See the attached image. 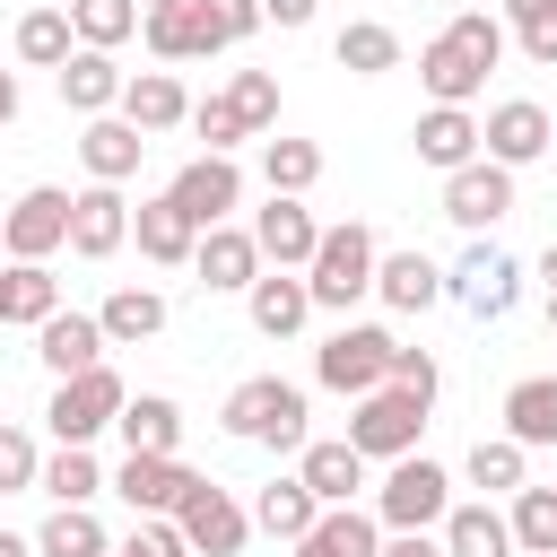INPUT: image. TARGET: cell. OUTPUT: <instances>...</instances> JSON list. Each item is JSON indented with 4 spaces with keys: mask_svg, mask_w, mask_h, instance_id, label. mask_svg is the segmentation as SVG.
Wrapping results in <instances>:
<instances>
[{
    "mask_svg": "<svg viewBox=\"0 0 557 557\" xmlns=\"http://www.w3.org/2000/svg\"><path fill=\"white\" fill-rule=\"evenodd\" d=\"M444 513H453V470L444 461H426V453L383 461V479H374V522L383 531H435Z\"/></svg>",
    "mask_w": 557,
    "mask_h": 557,
    "instance_id": "277c9868",
    "label": "cell"
},
{
    "mask_svg": "<svg viewBox=\"0 0 557 557\" xmlns=\"http://www.w3.org/2000/svg\"><path fill=\"white\" fill-rule=\"evenodd\" d=\"M374 548H383V522L366 505H322L313 531L296 540V557H374Z\"/></svg>",
    "mask_w": 557,
    "mask_h": 557,
    "instance_id": "f546056e",
    "label": "cell"
},
{
    "mask_svg": "<svg viewBox=\"0 0 557 557\" xmlns=\"http://www.w3.org/2000/svg\"><path fill=\"white\" fill-rule=\"evenodd\" d=\"M122 78H131V70H122L113 52H87V44H78V52H70V61L52 70V87H61V104H70L78 122L113 113V104H122Z\"/></svg>",
    "mask_w": 557,
    "mask_h": 557,
    "instance_id": "7402d4cb",
    "label": "cell"
},
{
    "mask_svg": "<svg viewBox=\"0 0 557 557\" xmlns=\"http://www.w3.org/2000/svg\"><path fill=\"white\" fill-rule=\"evenodd\" d=\"M548 139H557V113H548V104H531V96H505V104H487V122H479V157H487V165H505V174L540 165V157H548Z\"/></svg>",
    "mask_w": 557,
    "mask_h": 557,
    "instance_id": "30bf717a",
    "label": "cell"
},
{
    "mask_svg": "<svg viewBox=\"0 0 557 557\" xmlns=\"http://www.w3.org/2000/svg\"><path fill=\"white\" fill-rule=\"evenodd\" d=\"M70 52H78L70 9H26V17H17V61H26V70H61Z\"/></svg>",
    "mask_w": 557,
    "mask_h": 557,
    "instance_id": "b9f144b4",
    "label": "cell"
},
{
    "mask_svg": "<svg viewBox=\"0 0 557 557\" xmlns=\"http://www.w3.org/2000/svg\"><path fill=\"white\" fill-rule=\"evenodd\" d=\"M261 183H270V191H287V200H305V191L322 183V148H313V139L270 131V139H261Z\"/></svg>",
    "mask_w": 557,
    "mask_h": 557,
    "instance_id": "f35d334b",
    "label": "cell"
},
{
    "mask_svg": "<svg viewBox=\"0 0 557 557\" xmlns=\"http://www.w3.org/2000/svg\"><path fill=\"white\" fill-rule=\"evenodd\" d=\"M0 252H9V261H52V252H70V191H61V183H26V191L0 209Z\"/></svg>",
    "mask_w": 557,
    "mask_h": 557,
    "instance_id": "9c48e42d",
    "label": "cell"
},
{
    "mask_svg": "<svg viewBox=\"0 0 557 557\" xmlns=\"http://www.w3.org/2000/svg\"><path fill=\"white\" fill-rule=\"evenodd\" d=\"M139 9H165V0H139Z\"/></svg>",
    "mask_w": 557,
    "mask_h": 557,
    "instance_id": "6f0895ef",
    "label": "cell"
},
{
    "mask_svg": "<svg viewBox=\"0 0 557 557\" xmlns=\"http://www.w3.org/2000/svg\"><path fill=\"white\" fill-rule=\"evenodd\" d=\"M548 148H557V139H548Z\"/></svg>",
    "mask_w": 557,
    "mask_h": 557,
    "instance_id": "91938a15",
    "label": "cell"
},
{
    "mask_svg": "<svg viewBox=\"0 0 557 557\" xmlns=\"http://www.w3.org/2000/svg\"><path fill=\"white\" fill-rule=\"evenodd\" d=\"M392 383H400V392H418V400H435V357L400 339V348H392Z\"/></svg>",
    "mask_w": 557,
    "mask_h": 557,
    "instance_id": "681fc988",
    "label": "cell"
},
{
    "mask_svg": "<svg viewBox=\"0 0 557 557\" xmlns=\"http://www.w3.org/2000/svg\"><path fill=\"white\" fill-rule=\"evenodd\" d=\"M496 61H505V17H487V9H453L444 35L418 52V87H426V104H470V96L487 87Z\"/></svg>",
    "mask_w": 557,
    "mask_h": 557,
    "instance_id": "6da1fadb",
    "label": "cell"
},
{
    "mask_svg": "<svg viewBox=\"0 0 557 557\" xmlns=\"http://www.w3.org/2000/svg\"><path fill=\"white\" fill-rule=\"evenodd\" d=\"M444 296H453L470 322H505V313L522 305V261H513L505 244L470 235V244H461V261L444 270Z\"/></svg>",
    "mask_w": 557,
    "mask_h": 557,
    "instance_id": "8992f818",
    "label": "cell"
},
{
    "mask_svg": "<svg viewBox=\"0 0 557 557\" xmlns=\"http://www.w3.org/2000/svg\"><path fill=\"white\" fill-rule=\"evenodd\" d=\"M122 244H131V200H122V183L70 191V252H78V261H113Z\"/></svg>",
    "mask_w": 557,
    "mask_h": 557,
    "instance_id": "9a60e30c",
    "label": "cell"
},
{
    "mask_svg": "<svg viewBox=\"0 0 557 557\" xmlns=\"http://www.w3.org/2000/svg\"><path fill=\"white\" fill-rule=\"evenodd\" d=\"M513 557H557V487H513Z\"/></svg>",
    "mask_w": 557,
    "mask_h": 557,
    "instance_id": "60d3db41",
    "label": "cell"
},
{
    "mask_svg": "<svg viewBox=\"0 0 557 557\" xmlns=\"http://www.w3.org/2000/svg\"><path fill=\"white\" fill-rule=\"evenodd\" d=\"M374 557H444V540H435V531H383Z\"/></svg>",
    "mask_w": 557,
    "mask_h": 557,
    "instance_id": "f907efd6",
    "label": "cell"
},
{
    "mask_svg": "<svg viewBox=\"0 0 557 557\" xmlns=\"http://www.w3.org/2000/svg\"><path fill=\"white\" fill-rule=\"evenodd\" d=\"M548 331H557V296H548Z\"/></svg>",
    "mask_w": 557,
    "mask_h": 557,
    "instance_id": "9f6ffc18",
    "label": "cell"
},
{
    "mask_svg": "<svg viewBox=\"0 0 557 557\" xmlns=\"http://www.w3.org/2000/svg\"><path fill=\"white\" fill-rule=\"evenodd\" d=\"M191 131L209 139V157H235V139H252V122H244L226 96H200V104H191Z\"/></svg>",
    "mask_w": 557,
    "mask_h": 557,
    "instance_id": "f6af8a7d",
    "label": "cell"
},
{
    "mask_svg": "<svg viewBox=\"0 0 557 557\" xmlns=\"http://www.w3.org/2000/svg\"><path fill=\"white\" fill-rule=\"evenodd\" d=\"M113 435H122V453H183V400L174 392H131Z\"/></svg>",
    "mask_w": 557,
    "mask_h": 557,
    "instance_id": "83f0119b",
    "label": "cell"
},
{
    "mask_svg": "<svg viewBox=\"0 0 557 557\" xmlns=\"http://www.w3.org/2000/svg\"><path fill=\"white\" fill-rule=\"evenodd\" d=\"M61 313V278L44 261H0V331H35Z\"/></svg>",
    "mask_w": 557,
    "mask_h": 557,
    "instance_id": "f1b7e54d",
    "label": "cell"
},
{
    "mask_svg": "<svg viewBox=\"0 0 557 557\" xmlns=\"http://www.w3.org/2000/svg\"><path fill=\"white\" fill-rule=\"evenodd\" d=\"M165 200L209 235V226H235V209H244V165L235 157H191V165H174V183H165Z\"/></svg>",
    "mask_w": 557,
    "mask_h": 557,
    "instance_id": "8fae6325",
    "label": "cell"
},
{
    "mask_svg": "<svg viewBox=\"0 0 557 557\" xmlns=\"http://www.w3.org/2000/svg\"><path fill=\"white\" fill-rule=\"evenodd\" d=\"M331 61H339L348 78H383V70H400V35H392L383 17H348V26L331 35Z\"/></svg>",
    "mask_w": 557,
    "mask_h": 557,
    "instance_id": "e575fe53",
    "label": "cell"
},
{
    "mask_svg": "<svg viewBox=\"0 0 557 557\" xmlns=\"http://www.w3.org/2000/svg\"><path fill=\"white\" fill-rule=\"evenodd\" d=\"M374 261H383V244H374L366 218L322 226V244H313V261H305V296H313V313H348L357 296H374Z\"/></svg>",
    "mask_w": 557,
    "mask_h": 557,
    "instance_id": "3957f363",
    "label": "cell"
},
{
    "mask_svg": "<svg viewBox=\"0 0 557 557\" xmlns=\"http://www.w3.org/2000/svg\"><path fill=\"white\" fill-rule=\"evenodd\" d=\"M96 331H104V348H139V339L165 331V296H157V287H113V296L96 305Z\"/></svg>",
    "mask_w": 557,
    "mask_h": 557,
    "instance_id": "d6a6232c",
    "label": "cell"
},
{
    "mask_svg": "<svg viewBox=\"0 0 557 557\" xmlns=\"http://www.w3.org/2000/svg\"><path fill=\"white\" fill-rule=\"evenodd\" d=\"M226 104H235V113L252 122V139H270V122H278V78H270V70H235Z\"/></svg>",
    "mask_w": 557,
    "mask_h": 557,
    "instance_id": "ee69618b",
    "label": "cell"
},
{
    "mask_svg": "<svg viewBox=\"0 0 557 557\" xmlns=\"http://www.w3.org/2000/svg\"><path fill=\"white\" fill-rule=\"evenodd\" d=\"M505 35H513L540 70H557V0H505Z\"/></svg>",
    "mask_w": 557,
    "mask_h": 557,
    "instance_id": "7bdbcfd3",
    "label": "cell"
},
{
    "mask_svg": "<svg viewBox=\"0 0 557 557\" xmlns=\"http://www.w3.org/2000/svg\"><path fill=\"white\" fill-rule=\"evenodd\" d=\"M322 0H261V26H313Z\"/></svg>",
    "mask_w": 557,
    "mask_h": 557,
    "instance_id": "816d5d0a",
    "label": "cell"
},
{
    "mask_svg": "<svg viewBox=\"0 0 557 557\" xmlns=\"http://www.w3.org/2000/svg\"><path fill=\"white\" fill-rule=\"evenodd\" d=\"M505 435H513L522 453L557 444V374H522V383H505Z\"/></svg>",
    "mask_w": 557,
    "mask_h": 557,
    "instance_id": "4dcf8cb0",
    "label": "cell"
},
{
    "mask_svg": "<svg viewBox=\"0 0 557 557\" xmlns=\"http://www.w3.org/2000/svg\"><path fill=\"white\" fill-rule=\"evenodd\" d=\"M540 287H548V296H557V244H548V252H540Z\"/></svg>",
    "mask_w": 557,
    "mask_h": 557,
    "instance_id": "11a10c76",
    "label": "cell"
},
{
    "mask_svg": "<svg viewBox=\"0 0 557 557\" xmlns=\"http://www.w3.org/2000/svg\"><path fill=\"white\" fill-rule=\"evenodd\" d=\"M444 218H453L461 235H487L496 218H513V174L487 165V157H470L461 174H444Z\"/></svg>",
    "mask_w": 557,
    "mask_h": 557,
    "instance_id": "5bb4252c",
    "label": "cell"
},
{
    "mask_svg": "<svg viewBox=\"0 0 557 557\" xmlns=\"http://www.w3.org/2000/svg\"><path fill=\"white\" fill-rule=\"evenodd\" d=\"M113 557H122V548H113Z\"/></svg>",
    "mask_w": 557,
    "mask_h": 557,
    "instance_id": "680465c9",
    "label": "cell"
},
{
    "mask_svg": "<svg viewBox=\"0 0 557 557\" xmlns=\"http://www.w3.org/2000/svg\"><path fill=\"white\" fill-rule=\"evenodd\" d=\"M122 557H191V540L174 531V513H139L131 522V540H113Z\"/></svg>",
    "mask_w": 557,
    "mask_h": 557,
    "instance_id": "bcb514c9",
    "label": "cell"
},
{
    "mask_svg": "<svg viewBox=\"0 0 557 557\" xmlns=\"http://www.w3.org/2000/svg\"><path fill=\"white\" fill-rule=\"evenodd\" d=\"M139 44H148L157 61H209V52H226L200 0H165V9H139Z\"/></svg>",
    "mask_w": 557,
    "mask_h": 557,
    "instance_id": "ac0fdd59",
    "label": "cell"
},
{
    "mask_svg": "<svg viewBox=\"0 0 557 557\" xmlns=\"http://www.w3.org/2000/svg\"><path fill=\"white\" fill-rule=\"evenodd\" d=\"M35 357H44V374L52 383H70V374H87V366H104V331H96V313H52V322H35Z\"/></svg>",
    "mask_w": 557,
    "mask_h": 557,
    "instance_id": "cb8c5ba5",
    "label": "cell"
},
{
    "mask_svg": "<svg viewBox=\"0 0 557 557\" xmlns=\"http://www.w3.org/2000/svg\"><path fill=\"white\" fill-rule=\"evenodd\" d=\"M139 157H148V139H139L122 113L78 122V165H87V183H131V174H139Z\"/></svg>",
    "mask_w": 557,
    "mask_h": 557,
    "instance_id": "d4e9b609",
    "label": "cell"
},
{
    "mask_svg": "<svg viewBox=\"0 0 557 557\" xmlns=\"http://www.w3.org/2000/svg\"><path fill=\"white\" fill-rule=\"evenodd\" d=\"M244 513H252V531H270V540H287V548H296V540L313 531V513H322V505H313V487L287 470V479H270V487H261Z\"/></svg>",
    "mask_w": 557,
    "mask_h": 557,
    "instance_id": "836d02e7",
    "label": "cell"
},
{
    "mask_svg": "<svg viewBox=\"0 0 557 557\" xmlns=\"http://www.w3.org/2000/svg\"><path fill=\"white\" fill-rule=\"evenodd\" d=\"M426 409H435V400H418V392L383 383V392L348 400V444H357L366 461H400V453H418V435H426Z\"/></svg>",
    "mask_w": 557,
    "mask_h": 557,
    "instance_id": "ba28073f",
    "label": "cell"
},
{
    "mask_svg": "<svg viewBox=\"0 0 557 557\" xmlns=\"http://www.w3.org/2000/svg\"><path fill=\"white\" fill-rule=\"evenodd\" d=\"M35 487H44L52 505H96V496H104V461H96V444H61V453H44Z\"/></svg>",
    "mask_w": 557,
    "mask_h": 557,
    "instance_id": "d590c367",
    "label": "cell"
},
{
    "mask_svg": "<svg viewBox=\"0 0 557 557\" xmlns=\"http://www.w3.org/2000/svg\"><path fill=\"white\" fill-rule=\"evenodd\" d=\"M191 270H200L209 296H244V287L261 278V244H252V226H209V235L191 244Z\"/></svg>",
    "mask_w": 557,
    "mask_h": 557,
    "instance_id": "44dd1931",
    "label": "cell"
},
{
    "mask_svg": "<svg viewBox=\"0 0 557 557\" xmlns=\"http://www.w3.org/2000/svg\"><path fill=\"white\" fill-rule=\"evenodd\" d=\"M35 470H44V453H35V435H26V426H0V496H17V487H35Z\"/></svg>",
    "mask_w": 557,
    "mask_h": 557,
    "instance_id": "7dc6e473",
    "label": "cell"
},
{
    "mask_svg": "<svg viewBox=\"0 0 557 557\" xmlns=\"http://www.w3.org/2000/svg\"><path fill=\"white\" fill-rule=\"evenodd\" d=\"M131 244H139V261H157V270H191V244H200V226L157 191V200H139L131 209Z\"/></svg>",
    "mask_w": 557,
    "mask_h": 557,
    "instance_id": "484cf974",
    "label": "cell"
},
{
    "mask_svg": "<svg viewBox=\"0 0 557 557\" xmlns=\"http://www.w3.org/2000/svg\"><path fill=\"white\" fill-rule=\"evenodd\" d=\"M461 479H470L479 496H513V487H531V453H522L513 435H479L470 461H461Z\"/></svg>",
    "mask_w": 557,
    "mask_h": 557,
    "instance_id": "74e56055",
    "label": "cell"
},
{
    "mask_svg": "<svg viewBox=\"0 0 557 557\" xmlns=\"http://www.w3.org/2000/svg\"><path fill=\"white\" fill-rule=\"evenodd\" d=\"M113 113H122L139 139H157V131H183V122H191V96H183V78H174V70H131Z\"/></svg>",
    "mask_w": 557,
    "mask_h": 557,
    "instance_id": "d6986e66",
    "label": "cell"
},
{
    "mask_svg": "<svg viewBox=\"0 0 557 557\" xmlns=\"http://www.w3.org/2000/svg\"><path fill=\"white\" fill-rule=\"evenodd\" d=\"M252 244H261V270H305V261H313V244H322V218H313L305 200L270 191V200L252 209Z\"/></svg>",
    "mask_w": 557,
    "mask_h": 557,
    "instance_id": "2e32d148",
    "label": "cell"
},
{
    "mask_svg": "<svg viewBox=\"0 0 557 557\" xmlns=\"http://www.w3.org/2000/svg\"><path fill=\"white\" fill-rule=\"evenodd\" d=\"M305 383H287V374H244L235 392H226V409H218V426L235 435V444H270V453H305L313 435H305Z\"/></svg>",
    "mask_w": 557,
    "mask_h": 557,
    "instance_id": "7a4b0ae2",
    "label": "cell"
},
{
    "mask_svg": "<svg viewBox=\"0 0 557 557\" xmlns=\"http://www.w3.org/2000/svg\"><path fill=\"white\" fill-rule=\"evenodd\" d=\"M17 104H26V96H17V70H0V131L17 122Z\"/></svg>",
    "mask_w": 557,
    "mask_h": 557,
    "instance_id": "f5cc1de1",
    "label": "cell"
},
{
    "mask_svg": "<svg viewBox=\"0 0 557 557\" xmlns=\"http://www.w3.org/2000/svg\"><path fill=\"white\" fill-rule=\"evenodd\" d=\"M409 148H418V165L461 174V165L479 157V113H470V104H426V113L409 122Z\"/></svg>",
    "mask_w": 557,
    "mask_h": 557,
    "instance_id": "ffe728a7",
    "label": "cell"
},
{
    "mask_svg": "<svg viewBox=\"0 0 557 557\" xmlns=\"http://www.w3.org/2000/svg\"><path fill=\"white\" fill-rule=\"evenodd\" d=\"M0 557H35V540L26 531H0Z\"/></svg>",
    "mask_w": 557,
    "mask_h": 557,
    "instance_id": "db71d44e",
    "label": "cell"
},
{
    "mask_svg": "<svg viewBox=\"0 0 557 557\" xmlns=\"http://www.w3.org/2000/svg\"><path fill=\"white\" fill-rule=\"evenodd\" d=\"M174 531L191 540V557H244L252 513H244L218 479H191V487H183V505H174Z\"/></svg>",
    "mask_w": 557,
    "mask_h": 557,
    "instance_id": "7c38bea8",
    "label": "cell"
},
{
    "mask_svg": "<svg viewBox=\"0 0 557 557\" xmlns=\"http://www.w3.org/2000/svg\"><path fill=\"white\" fill-rule=\"evenodd\" d=\"M61 9H70V35L87 52H122L139 35V0H61Z\"/></svg>",
    "mask_w": 557,
    "mask_h": 557,
    "instance_id": "ab89813d",
    "label": "cell"
},
{
    "mask_svg": "<svg viewBox=\"0 0 557 557\" xmlns=\"http://www.w3.org/2000/svg\"><path fill=\"white\" fill-rule=\"evenodd\" d=\"M191 479H200V470H191L183 453H122V470H104V487L131 505V522H139V513H174Z\"/></svg>",
    "mask_w": 557,
    "mask_h": 557,
    "instance_id": "4fadbf2b",
    "label": "cell"
},
{
    "mask_svg": "<svg viewBox=\"0 0 557 557\" xmlns=\"http://www.w3.org/2000/svg\"><path fill=\"white\" fill-rule=\"evenodd\" d=\"M374 296H383L392 313H435V305H444V261H426L418 244H409V252H383V261H374Z\"/></svg>",
    "mask_w": 557,
    "mask_h": 557,
    "instance_id": "4316f807",
    "label": "cell"
},
{
    "mask_svg": "<svg viewBox=\"0 0 557 557\" xmlns=\"http://www.w3.org/2000/svg\"><path fill=\"white\" fill-rule=\"evenodd\" d=\"M435 540H444V557H513V531H505V513L479 496V505H461L453 496V513L435 522Z\"/></svg>",
    "mask_w": 557,
    "mask_h": 557,
    "instance_id": "1f68e13d",
    "label": "cell"
},
{
    "mask_svg": "<svg viewBox=\"0 0 557 557\" xmlns=\"http://www.w3.org/2000/svg\"><path fill=\"white\" fill-rule=\"evenodd\" d=\"M200 9H209L218 44H252L261 35V0H200Z\"/></svg>",
    "mask_w": 557,
    "mask_h": 557,
    "instance_id": "c3c4849f",
    "label": "cell"
},
{
    "mask_svg": "<svg viewBox=\"0 0 557 557\" xmlns=\"http://www.w3.org/2000/svg\"><path fill=\"white\" fill-rule=\"evenodd\" d=\"M392 331L383 322H339L322 348H313V383L322 392H339V400H366V392H383L392 383Z\"/></svg>",
    "mask_w": 557,
    "mask_h": 557,
    "instance_id": "5b68a950",
    "label": "cell"
},
{
    "mask_svg": "<svg viewBox=\"0 0 557 557\" xmlns=\"http://www.w3.org/2000/svg\"><path fill=\"white\" fill-rule=\"evenodd\" d=\"M244 313H252V331H261V339H296V331L313 322L305 270H261V278L244 287Z\"/></svg>",
    "mask_w": 557,
    "mask_h": 557,
    "instance_id": "603a6c76",
    "label": "cell"
},
{
    "mask_svg": "<svg viewBox=\"0 0 557 557\" xmlns=\"http://www.w3.org/2000/svg\"><path fill=\"white\" fill-rule=\"evenodd\" d=\"M35 557H113V531L96 522V505H52L35 531Z\"/></svg>",
    "mask_w": 557,
    "mask_h": 557,
    "instance_id": "8d00e7d4",
    "label": "cell"
},
{
    "mask_svg": "<svg viewBox=\"0 0 557 557\" xmlns=\"http://www.w3.org/2000/svg\"><path fill=\"white\" fill-rule=\"evenodd\" d=\"M122 400H131V383H122L113 366H87V374L52 383V400H44V426H52V444H96V435L122 418Z\"/></svg>",
    "mask_w": 557,
    "mask_h": 557,
    "instance_id": "52a82bcc",
    "label": "cell"
},
{
    "mask_svg": "<svg viewBox=\"0 0 557 557\" xmlns=\"http://www.w3.org/2000/svg\"><path fill=\"white\" fill-rule=\"evenodd\" d=\"M366 470H374V461H366L348 435H313V444L296 453V479L313 487V505H357V496H366Z\"/></svg>",
    "mask_w": 557,
    "mask_h": 557,
    "instance_id": "e0dca14e",
    "label": "cell"
}]
</instances>
